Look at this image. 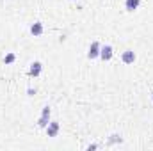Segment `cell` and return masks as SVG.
Returning <instances> with one entry per match:
<instances>
[{"label":"cell","mask_w":153,"mask_h":151,"mask_svg":"<svg viewBox=\"0 0 153 151\" xmlns=\"http://www.w3.org/2000/svg\"><path fill=\"white\" fill-rule=\"evenodd\" d=\"M39 71H41V64H39V62H34L32 66H30V71H29V73L36 77V75H39Z\"/></svg>","instance_id":"2"},{"label":"cell","mask_w":153,"mask_h":151,"mask_svg":"<svg viewBox=\"0 0 153 151\" xmlns=\"http://www.w3.org/2000/svg\"><path fill=\"white\" fill-rule=\"evenodd\" d=\"M134 59H135L134 52H125V53H123V60H125L126 64H130V62H134Z\"/></svg>","instance_id":"3"},{"label":"cell","mask_w":153,"mask_h":151,"mask_svg":"<svg viewBox=\"0 0 153 151\" xmlns=\"http://www.w3.org/2000/svg\"><path fill=\"white\" fill-rule=\"evenodd\" d=\"M96 55H98V43H93V45H91V50H89V57L93 59Z\"/></svg>","instance_id":"5"},{"label":"cell","mask_w":153,"mask_h":151,"mask_svg":"<svg viewBox=\"0 0 153 151\" xmlns=\"http://www.w3.org/2000/svg\"><path fill=\"white\" fill-rule=\"evenodd\" d=\"M112 57V48L110 46H105L103 50H101V59H103V60H109Z\"/></svg>","instance_id":"1"},{"label":"cell","mask_w":153,"mask_h":151,"mask_svg":"<svg viewBox=\"0 0 153 151\" xmlns=\"http://www.w3.org/2000/svg\"><path fill=\"white\" fill-rule=\"evenodd\" d=\"M30 30H32V34L39 36V34L43 32V27H41V23H34V25H32V28H30Z\"/></svg>","instance_id":"4"},{"label":"cell","mask_w":153,"mask_h":151,"mask_svg":"<svg viewBox=\"0 0 153 151\" xmlns=\"http://www.w3.org/2000/svg\"><path fill=\"white\" fill-rule=\"evenodd\" d=\"M13 60H14V55H13V53L5 57V62H13Z\"/></svg>","instance_id":"8"},{"label":"cell","mask_w":153,"mask_h":151,"mask_svg":"<svg viewBox=\"0 0 153 151\" xmlns=\"http://www.w3.org/2000/svg\"><path fill=\"white\" fill-rule=\"evenodd\" d=\"M137 5H139V0H126V7L130 9V11H134Z\"/></svg>","instance_id":"6"},{"label":"cell","mask_w":153,"mask_h":151,"mask_svg":"<svg viewBox=\"0 0 153 151\" xmlns=\"http://www.w3.org/2000/svg\"><path fill=\"white\" fill-rule=\"evenodd\" d=\"M57 128H59V125H57V123H54L52 126L48 128V135H55V133H57Z\"/></svg>","instance_id":"7"}]
</instances>
